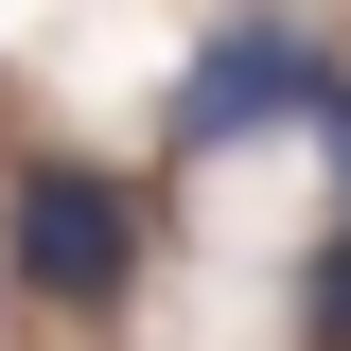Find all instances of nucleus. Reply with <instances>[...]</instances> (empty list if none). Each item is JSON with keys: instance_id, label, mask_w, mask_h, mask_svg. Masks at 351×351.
<instances>
[{"instance_id": "nucleus-4", "label": "nucleus", "mask_w": 351, "mask_h": 351, "mask_svg": "<svg viewBox=\"0 0 351 351\" xmlns=\"http://www.w3.org/2000/svg\"><path fill=\"white\" fill-rule=\"evenodd\" d=\"M316 141H334V193H351V71H316V106H299Z\"/></svg>"}, {"instance_id": "nucleus-2", "label": "nucleus", "mask_w": 351, "mask_h": 351, "mask_svg": "<svg viewBox=\"0 0 351 351\" xmlns=\"http://www.w3.org/2000/svg\"><path fill=\"white\" fill-rule=\"evenodd\" d=\"M316 71H334V53H316L299 18H228V36L176 71V106H158V123L211 158V141H246V123H299V106H316Z\"/></svg>"}, {"instance_id": "nucleus-1", "label": "nucleus", "mask_w": 351, "mask_h": 351, "mask_svg": "<svg viewBox=\"0 0 351 351\" xmlns=\"http://www.w3.org/2000/svg\"><path fill=\"white\" fill-rule=\"evenodd\" d=\"M18 281H36V299H71V316H106L141 281V193L123 176H88V158H18Z\"/></svg>"}, {"instance_id": "nucleus-3", "label": "nucleus", "mask_w": 351, "mask_h": 351, "mask_svg": "<svg viewBox=\"0 0 351 351\" xmlns=\"http://www.w3.org/2000/svg\"><path fill=\"white\" fill-rule=\"evenodd\" d=\"M299 334H316V351H351V228L316 246V281H299Z\"/></svg>"}]
</instances>
